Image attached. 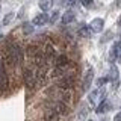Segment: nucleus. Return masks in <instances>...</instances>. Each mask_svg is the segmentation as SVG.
Returning <instances> with one entry per match:
<instances>
[{"label":"nucleus","instance_id":"f8f14e48","mask_svg":"<svg viewBox=\"0 0 121 121\" xmlns=\"http://www.w3.org/2000/svg\"><path fill=\"white\" fill-rule=\"evenodd\" d=\"M71 21H74V12L73 11H67V12L62 15V23L64 24H68V23H71Z\"/></svg>","mask_w":121,"mask_h":121},{"label":"nucleus","instance_id":"6ab92c4d","mask_svg":"<svg viewBox=\"0 0 121 121\" xmlns=\"http://www.w3.org/2000/svg\"><path fill=\"white\" fill-rule=\"evenodd\" d=\"M108 80H109V76H108V77H101V79H98V80H97V86H98V88H101V86H103Z\"/></svg>","mask_w":121,"mask_h":121},{"label":"nucleus","instance_id":"412c9836","mask_svg":"<svg viewBox=\"0 0 121 121\" xmlns=\"http://www.w3.org/2000/svg\"><path fill=\"white\" fill-rule=\"evenodd\" d=\"M112 38V32H108V33H104V36L101 38V43H106V41H109Z\"/></svg>","mask_w":121,"mask_h":121},{"label":"nucleus","instance_id":"423d86ee","mask_svg":"<svg viewBox=\"0 0 121 121\" xmlns=\"http://www.w3.org/2000/svg\"><path fill=\"white\" fill-rule=\"evenodd\" d=\"M53 109H55V111L58 112L59 115H65V113L68 112V108H67L65 101H62V100L55 101V103H53Z\"/></svg>","mask_w":121,"mask_h":121},{"label":"nucleus","instance_id":"2eb2a0df","mask_svg":"<svg viewBox=\"0 0 121 121\" xmlns=\"http://www.w3.org/2000/svg\"><path fill=\"white\" fill-rule=\"evenodd\" d=\"M52 3H53V0H39V8L43 11H48L52 8Z\"/></svg>","mask_w":121,"mask_h":121},{"label":"nucleus","instance_id":"4be33fe9","mask_svg":"<svg viewBox=\"0 0 121 121\" xmlns=\"http://www.w3.org/2000/svg\"><path fill=\"white\" fill-rule=\"evenodd\" d=\"M82 5L85 8H91L92 6V0H82Z\"/></svg>","mask_w":121,"mask_h":121},{"label":"nucleus","instance_id":"f257e3e1","mask_svg":"<svg viewBox=\"0 0 121 121\" xmlns=\"http://www.w3.org/2000/svg\"><path fill=\"white\" fill-rule=\"evenodd\" d=\"M73 85H74V76H71V74H65L58 83V86L62 89H71Z\"/></svg>","mask_w":121,"mask_h":121},{"label":"nucleus","instance_id":"6e6552de","mask_svg":"<svg viewBox=\"0 0 121 121\" xmlns=\"http://www.w3.org/2000/svg\"><path fill=\"white\" fill-rule=\"evenodd\" d=\"M47 21H48V15L43 12V14H36L32 23H33L35 26H44V24H45Z\"/></svg>","mask_w":121,"mask_h":121},{"label":"nucleus","instance_id":"ddd939ff","mask_svg":"<svg viewBox=\"0 0 121 121\" xmlns=\"http://www.w3.org/2000/svg\"><path fill=\"white\" fill-rule=\"evenodd\" d=\"M79 35L83 36V38H89V35H91V27H88V26H85V24H82L80 27H79Z\"/></svg>","mask_w":121,"mask_h":121},{"label":"nucleus","instance_id":"a878e982","mask_svg":"<svg viewBox=\"0 0 121 121\" xmlns=\"http://www.w3.org/2000/svg\"><path fill=\"white\" fill-rule=\"evenodd\" d=\"M117 6H118V8H121V0H118V2H117Z\"/></svg>","mask_w":121,"mask_h":121},{"label":"nucleus","instance_id":"aec40b11","mask_svg":"<svg viewBox=\"0 0 121 121\" xmlns=\"http://www.w3.org/2000/svg\"><path fill=\"white\" fill-rule=\"evenodd\" d=\"M58 18H59V11H55V12L52 14V17H50V20H48V21H50V23H56Z\"/></svg>","mask_w":121,"mask_h":121},{"label":"nucleus","instance_id":"1a4fd4ad","mask_svg":"<svg viewBox=\"0 0 121 121\" xmlns=\"http://www.w3.org/2000/svg\"><path fill=\"white\" fill-rule=\"evenodd\" d=\"M109 108H111V103H109L108 100H101V103L97 106V109H95V112L97 113H104V112H108L109 111Z\"/></svg>","mask_w":121,"mask_h":121},{"label":"nucleus","instance_id":"39448f33","mask_svg":"<svg viewBox=\"0 0 121 121\" xmlns=\"http://www.w3.org/2000/svg\"><path fill=\"white\" fill-rule=\"evenodd\" d=\"M92 79H94V70L92 68H88V71H86V74H85V79H83V85H82L83 91L89 89L91 83H92Z\"/></svg>","mask_w":121,"mask_h":121},{"label":"nucleus","instance_id":"f3484780","mask_svg":"<svg viewBox=\"0 0 121 121\" xmlns=\"http://www.w3.org/2000/svg\"><path fill=\"white\" fill-rule=\"evenodd\" d=\"M38 52H39V50H38V47H36V45H33V44H30L29 47H27V55L30 56V58H35V55H36Z\"/></svg>","mask_w":121,"mask_h":121},{"label":"nucleus","instance_id":"4468645a","mask_svg":"<svg viewBox=\"0 0 121 121\" xmlns=\"http://www.w3.org/2000/svg\"><path fill=\"white\" fill-rule=\"evenodd\" d=\"M33 23H24V24H23V33H24V35H30V33L33 32Z\"/></svg>","mask_w":121,"mask_h":121},{"label":"nucleus","instance_id":"dca6fc26","mask_svg":"<svg viewBox=\"0 0 121 121\" xmlns=\"http://www.w3.org/2000/svg\"><path fill=\"white\" fill-rule=\"evenodd\" d=\"M67 64H70V62H68V59H67L65 55L58 56V58H56V60H55V65H67Z\"/></svg>","mask_w":121,"mask_h":121},{"label":"nucleus","instance_id":"9d476101","mask_svg":"<svg viewBox=\"0 0 121 121\" xmlns=\"http://www.w3.org/2000/svg\"><path fill=\"white\" fill-rule=\"evenodd\" d=\"M44 56H45V59H47V62H50V60L55 58V48H53L50 44H47L44 47Z\"/></svg>","mask_w":121,"mask_h":121},{"label":"nucleus","instance_id":"20e7f679","mask_svg":"<svg viewBox=\"0 0 121 121\" xmlns=\"http://www.w3.org/2000/svg\"><path fill=\"white\" fill-rule=\"evenodd\" d=\"M89 27H91V30H92V32L100 33L101 30H103V27H104V21H103V18H94V20L91 21Z\"/></svg>","mask_w":121,"mask_h":121},{"label":"nucleus","instance_id":"bb28decb","mask_svg":"<svg viewBox=\"0 0 121 121\" xmlns=\"http://www.w3.org/2000/svg\"><path fill=\"white\" fill-rule=\"evenodd\" d=\"M104 121H106V120H104Z\"/></svg>","mask_w":121,"mask_h":121},{"label":"nucleus","instance_id":"5701e85b","mask_svg":"<svg viewBox=\"0 0 121 121\" xmlns=\"http://www.w3.org/2000/svg\"><path fill=\"white\" fill-rule=\"evenodd\" d=\"M113 121H121V112H118L115 115V118H113Z\"/></svg>","mask_w":121,"mask_h":121},{"label":"nucleus","instance_id":"7ed1b4c3","mask_svg":"<svg viewBox=\"0 0 121 121\" xmlns=\"http://www.w3.org/2000/svg\"><path fill=\"white\" fill-rule=\"evenodd\" d=\"M109 80L112 82V85H113V88H118V85H120V71H118V68H117V65H111V74H109Z\"/></svg>","mask_w":121,"mask_h":121},{"label":"nucleus","instance_id":"0eeeda50","mask_svg":"<svg viewBox=\"0 0 121 121\" xmlns=\"http://www.w3.org/2000/svg\"><path fill=\"white\" fill-rule=\"evenodd\" d=\"M44 120L45 121H58L59 120V113L53 108H48V109H45V112H44Z\"/></svg>","mask_w":121,"mask_h":121},{"label":"nucleus","instance_id":"f03ea898","mask_svg":"<svg viewBox=\"0 0 121 121\" xmlns=\"http://www.w3.org/2000/svg\"><path fill=\"white\" fill-rule=\"evenodd\" d=\"M24 83L27 88H33L36 83V74L33 73L30 68H27V70H24Z\"/></svg>","mask_w":121,"mask_h":121},{"label":"nucleus","instance_id":"9b49d317","mask_svg":"<svg viewBox=\"0 0 121 121\" xmlns=\"http://www.w3.org/2000/svg\"><path fill=\"white\" fill-rule=\"evenodd\" d=\"M100 95H103V91H100V89H95V91H92V92L89 94V103L94 106V104L97 103V98L100 97Z\"/></svg>","mask_w":121,"mask_h":121},{"label":"nucleus","instance_id":"b1692460","mask_svg":"<svg viewBox=\"0 0 121 121\" xmlns=\"http://www.w3.org/2000/svg\"><path fill=\"white\" fill-rule=\"evenodd\" d=\"M76 2H77V0H68V5H74Z\"/></svg>","mask_w":121,"mask_h":121},{"label":"nucleus","instance_id":"393cba45","mask_svg":"<svg viewBox=\"0 0 121 121\" xmlns=\"http://www.w3.org/2000/svg\"><path fill=\"white\" fill-rule=\"evenodd\" d=\"M117 44H118V47L121 48V35H120V39H118V43H117Z\"/></svg>","mask_w":121,"mask_h":121},{"label":"nucleus","instance_id":"a211bd4d","mask_svg":"<svg viewBox=\"0 0 121 121\" xmlns=\"http://www.w3.org/2000/svg\"><path fill=\"white\" fill-rule=\"evenodd\" d=\"M14 17H15V14H14V12H9V14H6V17L3 18V24H5V26H8L11 21L14 20Z\"/></svg>","mask_w":121,"mask_h":121}]
</instances>
